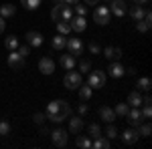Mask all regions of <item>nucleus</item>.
Returning a JSON list of instances; mask_svg holds the SVG:
<instances>
[{"label": "nucleus", "instance_id": "obj_1", "mask_svg": "<svg viewBox=\"0 0 152 149\" xmlns=\"http://www.w3.org/2000/svg\"><path fill=\"white\" fill-rule=\"evenodd\" d=\"M69 113H71V109L65 101H51L47 107L45 117H47L49 121H53V123H61V121H65L69 117Z\"/></svg>", "mask_w": 152, "mask_h": 149}, {"label": "nucleus", "instance_id": "obj_2", "mask_svg": "<svg viewBox=\"0 0 152 149\" xmlns=\"http://www.w3.org/2000/svg\"><path fill=\"white\" fill-rule=\"evenodd\" d=\"M87 85L91 89H99L105 85V73L104 71H89V79H87Z\"/></svg>", "mask_w": 152, "mask_h": 149}, {"label": "nucleus", "instance_id": "obj_3", "mask_svg": "<svg viewBox=\"0 0 152 149\" xmlns=\"http://www.w3.org/2000/svg\"><path fill=\"white\" fill-rule=\"evenodd\" d=\"M63 83H65V87H67V89H71V91H73V89H77V87H79V85L83 83V79H81V73H75V71L71 69L69 73L65 75Z\"/></svg>", "mask_w": 152, "mask_h": 149}, {"label": "nucleus", "instance_id": "obj_4", "mask_svg": "<svg viewBox=\"0 0 152 149\" xmlns=\"http://www.w3.org/2000/svg\"><path fill=\"white\" fill-rule=\"evenodd\" d=\"M110 18H112V12H110L107 6H97V8H95L94 20L97 24H107V22H110Z\"/></svg>", "mask_w": 152, "mask_h": 149}, {"label": "nucleus", "instance_id": "obj_5", "mask_svg": "<svg viewBox=\"0 0 152 149\" xmlns=\"http://www.w3.org/2000/svg\"><path fill=\"white\" fill-rule=\"evenodd\" d=\"M67 131L65 129H55L53 133H51V137H53V143L57 145V147H65L67 145Z\"/></svg>", "mask_w": 152, "mask_h": 149}, {"label": "nucleus", "instance_id": "obj_6", "mask_svg": "<svg viewBox=\"0 0 152 149\" xmlns=\"http://www.w3.org/2000/svg\"><path fill=\"white\" fill-rule=\"evenodd\" d=\"M8 65H10L14 71H20L24 67V57L18 55V50H10V55H8Z\"/></svg>", "mask_w": 152, "mask_h": 149}, {"label": "nucleus", "instance_id": "obj_7", "mask_svg": "<svg viewBox=\"0 0 152 149\" xmlns=\"http://www.w3.org/2000/svg\"><path fill=\"white\" fill-rule=\"evenodd\" d=\"M67 48H69V55H73V57H77V55H81L83 50V42L81 38H67Z\"/></svg>", "mask_w": 152, "mask_h": 149}, {"label": "nucleus", "instance_id": "obj_8", "mask_svg": "<svg viewBox=\"0 0 152 149\" xmlns=\"http://www.w3.org/2000/svg\"><path fill=\"white\" fill-rule=\"evenodd\" d=\"M39 71H41L43 75H51V73L55 71V60L51 57H43L39 60Z\"/></svg>", "mask_w": 152, "mask_h": 149}, {"label": "nucleus", "instance_id": "obj_9", "mask_svg": "<svg viewBox=\"0 0 152 149\" xmlns=\"http://www.w3.org/2000/svg\"><path fill=\"white\" fill-rule=\"evenodd\" d=\"M126 119L130 121V125L138 127L142 123V119H144V117H142V113H140V107H132V109L128 111V115H126Z\"/></svg>", "mask_w": 152, "mask_h": 149}, {"label": "nucleus", "instance_id": "obj_10", "mask_svg": "<svg viewBox=\"0 0 152 149\" xmlns=\"http://www.w3.org/2000/svg\"><path fill=\"white\" fill-rule=\"evenodd\" d=\"M26 45L41 46V45H43V35L37 32V30H28V32H26Z\"/></svg>", "mask_w": 152, "mask_h": 149}, {"label": "nucleus", "instance_id": "obj_11", "mask_svg": "<svg viewBox=\"0 0 152 149\" xmlns=\"http://www.w3.org/2000/svg\"><path fill=\"white\" fill-rule=\"evenodd\" d=\"M110 2H112V8H110L112 14H116V16H124L126 14V2L124 0H110Z\"/></svg>", "mask_w": 152, "mask_h": 149}, {"label": "nucleus", "instance_id": "obj_12", "mask_svg": "<svg viewBox=\"0 0 152 149\" xmlns=\"http://www.w3.org/2000/svg\"><path fill=\"white\" fill-rule=\"evenodd\" d=\"M138 137H140V135H138L136 129H126V131L122 133V141H124L126 145H134V143L138 141Z\"/></svg>", "mask_w": 152, "mask_h": 149}, {"label": "nucleus", "instance_id": "obj_13", "mask_svg": "<svg viewBox=\"0 0 152 149\" xmlns=\"http://www.w3.org/2000/svg\"><path fill=\"white\" fill-rule=\"evenodd\" d=\"M69 22H71V30H75V32H83L85 26H87L85 16H75V18H71Z\"/></svg>", "mask_w": 152, "mask_h": 149}, {"label": "nucleus", "instance_id": "obj_14", "mask_svg": "<svg viewBox=\"0 0 152 149\" xmlns=\"http://www.w3.org/2000/svg\"><path fill=\"white\" fill-rule=\"evenodd\" d=\"M124 65H120V63H112L110 67H107V75L110 77H114V79H120V77H124Z\"/></svg>", "mask_w": 152, "mask_h": 149}, {"label": "nucleus", "instance_id": "obj_15", "mask_svg": "<svg viewBox=\"0 0 152 149\" xmlns=\"http://www.w3.org/2000/svg\"><path fill=\"white\" fill-rule=\"evenodd\" d=\"M59 65H61V67H63L65 71H71V69H75V57L67 53V55H63V57L59 58Z\"/></svg>", "mask_w": 152, "mask_h": 149}, {"label": "nucleus", "instance_id": "obj_16", "mask_svg": "<svg viewBox=\"0 0 152 149\" xmlns=\"http://www.w3.org/2000/svg\"><path fill=\"white\" fill-rule=\"evenodd\" d=\"M99 117H102V119H104L105 123H112V121H114V119H116V113H114V109H112V107H102V109H99Z\"/></svg>", "mask_w": 152, "mask_h": 149}, {"label": "nucleus", "instance_id": "obj_17", "mask_svg": "<svg viewBox=\"0 0 152 149\" xmlns=\"http://www.w3.org/2000/svg\"><path fill=\"white\" fill-rule=\"evenodd\" d=\"M144 12H146V8L140 6V4H136V6L130 8V16H132L134 20H142V18H144Z\"/></svg>", "mask_w": 152, "mask_h": 149}, {"label": "nucleus", "instance_id": "obj_18", "mask_svg": "<svg viewBox=\"0 0 152 149\" xmlns=\"http://www.w3.org/2000/svg\"><path fill=\"white\" fill-rule=\"evenodd\" d=\"M104 55H105V58H110V60H118V58L122 57V50L116 48V46H107L104 50Z\"/></svg>", "mask_w": 152, "mask_h": 149}, {"label": "nucleus", "instance_id": "obj_19", "mask_svg": "<svg viewBox=\"0 0 152 149\" xmlns=\"http://www.w3.org/2000/svg\"><path fill=\"white\" fill-rule=\"evenodd\" d=\"M51 45H53L55 50H61V48H65V45H67V38H65V35H57L51 40Z\"/></svg>", "mask_w": 152, "mask_h": 149}, {"label": "nucleus", "instance_id": "obj_20", "mask_svg": "<svg viewBox=\"0 0 152 149\" xmlns=\"http://www.w3.org/2000/svg\"><path fill=\"white\" fill-rule=\"evenodd\" d=\"M77 89H79V97H81V101H87V99H91V91H94V89H91L89 85H83V83H81Z\"/></svg>", "mask_w": 152, "mask_h": 149}, {"label": "nucleus", "instance_id": "obj_21", "mask_svg": "<svg viewBox=\"0 0 152 149\" xmlns=\"http://www.w3.org/2000/svg\"><path fill=\"white\" fill-rule=\"evenodd\" d=\"M57 30H59V35H69L71 32V22L69 20H57Z\"/></svg>", "mask_w": 152, "mask_h": 149}, {"label": "nucleus", "instance_id": "obj_22", "mask_svg": "<svg viewBox=\"0 0 152 149\" xmlns=\"http://www.w3.org/2000/svg\"><path fill=\"white\" fill-rule=\"evenodd\" d=\"M128 105H130V107H140V105H142V97H140V93H138V91H134V93H130V95H128Z\"/></svg>", "mask_w": 152, "mask_h": 149}, {"label": "nucleus", "instance_id": "obj_23", "mask_svg": "<svg viewBox=\"0 0 152 149\" xmlns=\"http://www.w3.org/2000/svg\"><path fill=\"white\" fill-rule=\"evenodd\" d=\"M91 147H95V149H107V147H110V139L97 135V137H95V141L91 143Z\"/></svg>", "mask_w": 152, "mask_h": 149}, {"label": "nucleus", "instance_id": "obj_24", "mask_svg": "<svg viewBox=\"0 0 152 149\" xmlns=\"http://www.w3.org/2000/svg\"><path fill=\"white\" fill-rule=\"evenodd\" d=\"M81 127H83L81 117H73V119H71V123H69V131H71V133H79Z\"/></svg>", "mask_w": 152, "mask_h": 149}, {"label": "nucleus", "instance_id": "obj_25", "mask_svg": "<svg viewBox=\"0 0 152 149\" xmlns=\"http://www.w3.org/2000/svg\"><path fill=\"white\" fill-rule=\"evenodd\" d=\"M14 12H16V8H14L12 4H2V6H0V16H2V18H10Z\"/></svg>", "mask_w": 152, "mask_h": 149}, {"label": "nucleus", "instance_id": "obj_26", "mask_svg": "<svg viewBox=\"0 0 152 149\" xmlns=\"http://www.w3.org/2000/svg\"><path fill=\"white\" fill-rule=\"evenodd\" d=\"M73 18V8L69 4H61V20H71Z\"/></svg>", "mask_w": 152, "mask_h": 149}, {"label": "nucleus", "instance_id": "obj_27", "mask_svg": "<svg viewBox=\"0 0 152 149\" xmlns=\"http://www.w3.org/2000/svg\"><path fill=\"white\" fill-rule=\"evenodd\" d=\"M75 145L81 149H89L91 147V137H85V135H79L77 137V141H75Z\"/></svg>", "mask_w": 152, "mask_h": 149}, {"label": "nucleus", "instance_id": "obj_28", "mask_svg": "<svg viewBox=\"0 0 152 149\" xmlns=\"http://www.w3.org/2000/svg\"><path fill=\"white\" fill-rule=\"evenodd\" d=\"M130 111V105L128 103H118L116 105V109H114V113L118 115V117H126Z\"/></svg>", "mask_w": 152, "mask_h": 149}, {"label": "nucleus", "instance_id": "obj_29", "mask_svg": "<svg viewBox=\"0 0 152 149\" xmlns=\"http://www.w3.org/2000/svg\"><path fill=\"white\" fill-rule=\"evenodd\" d=\"M140 91H150V87H152V81L148 79V77H142V79H138V85H136Z\"/></svg>", "mask_w": 152, "mask_h": 149}, {"label": "nucleus", "instance_id": "obj_30", "mask_svg": "<svg viewBox=\"0 0 152 149\" xmlns=\"http://www.w3.org/2000/svg\"><path fill=\"white\" fill-rule=\"evenodd\" d=\"M4 46H6L8 50H16V48H18V38L10 35L8 38H6V40H4Z\"/></svg>", "mask_w": 152, "mask_h": 149}, {"label": "nucleus", "instance_id": "obj_31", "mask_svg": "<svg viewBox=\"0 0 152 149\" xmlns=\"http://www.w3.org/2000/svg\"><path fill=\"white\" fill-rule=\"evenodd\" d=\"M20 2H23V6L26 10H37L41 6V0H20Z\"/></svg>", "mask_w": 152, "mask_h": 149}, {"label": "nucleus", "instance_id": "obj_32", "mask_svg": "<svg viewBox=\"0 0 152 149\" xmlns=\"http://www.w3.org/2000/svg\"><path fill=\"white\" fill-rule=\"evenodd\" d=\"M87 131H89V137H91V139H95L97 135H102V131H99V125H97V123H89Z\"/></svg>", "mask_w": 152, "mask_h": 149}, {"label": "nucleus", "instance_id": "obj_33", "mask_svg": "<svg viewBox=\"0 0 152 149\" xmlns=\"http://www.w3.org/2000/svg\"><path fill=\"white\" fill-rule=\"evenodd\" d=\"M71 8L75 10L77 16H85V14H87V6H85V4H79V2H77V4H73Z\"/></svg>", "mask_w": 152, "mask_h": 149}, {"label": "nucleus", "instance_id": "obj_34", "mask_svg": "<svg viewBox=\"0 0 152 149\" xmlns=\"http://www.w3.org/2000/svg\"><path fill=\"white\" fill-rule=\"evenodd\" d=\"M150 123H144V125H138V135L142 137H150Z\"/></svg>", "mask_w": 152, "mask_h": 149}, {"label": "nucleus", "instance_id": "obj_35", "mask_svg": "<svg viewBox=\"0 0 152 149\" xmlns=\"http://www.w3.org/2000/svg\"><path fill=\"white\" fill-rule=\"evenodd\" d=\"M0 135H2V137L10 135V123H8V121H0Z\"/></svg>", "mask_w": 152, "mask_h": 149}, {"label": "nucleus", "instance_id": "obj_36", "mask_svg": "<svg viewBox=\"0 0 152 149\" xmlns=\"http://www.w3.org/2000/svg\"><path fill=\"white\" fill-rule=\"evenodd\" d=\"M136 22H138L136 28H138L140 32H148V28H150V20H144V18H142V20H136Z\"/></svg>", "mask_w": 152, "mask_h": 149}, {"label": "nucleus", "instance_id": "obj_37", "mask_svg": "<svg viewBox=\"0 0 152 149\" xmlns=\"http://www.w3.org/2000/svg\"><path fill=\"white\" fill-rule=\"evenodd\" d=\"M51 18L57 22V20H61V4H57V6H53V10H51Z\"/></svg>", "mask_w": 152, "mask_h": 149}, {"label": "nucleus", "instance_id": "obj_38", "mask_svg": "<svg viewBox=\"0 0 152 149\" xmlns=\"http://www.w3.org/2000/svg\"><path fill=\"white\" fill-rule=\"evenodd\" d=\"M142 105H144V109H142V117H144V119H150V115H152L150 103H142Z\"/></svg>", "mask_w": 152, "mask_h": 149}, {"label": "nucleus", "instance_id": "obj_39", "mask_svg": "<svg viewBox=\"0 0 152 149\" xmlns=\"http://www.w3.org/2000/svg\"><path fill=\"white\" fill-rule=\"evenodd\" d=\"M105 135H107V139H114V137H118V129L114 125H110L107 127V131H105Z\"/></svg>", "mask_w": 152, "mask_h": 149}, {"label": "nucleus", "instance_id": "obj_40", "mask_svg": "<svg viewBox=\"0 0 152 149\" xmlns=\"http://www.w3.org/2000/svg\"><path fill=\"white\" fill-rule=\"evenodd\" d=\"M89 69H91V63H89V60H81V63H79V71H81V73H89Z\"/></svg>", "mask_w": 152, "mask_h": 149}, {"label": "nucleus", "instance_id": "obj_41", "mask_svg": "<svg viewBox=\"0 0 152 149\" xmlns=\"http://www.w3.org/2000/svg\"><path fill=\"white\" fill-rule=\"evenodd\" d=\"M18 55H20V57H28V55H31V48H28V45H24V46H18Z\"/></svg>", "mask_w": 152, "mask_h": 149}, {"label": "nucleus", "instance_id": "obj_42", "mask_svg": "<svg viewBox=\"0 0 152 149\" xmlns=\"http://www.w3.org/2000/svg\"><path fill=\"white\" fill-rule=\"evenodd\" d=\"M45 119H47V117H45L43 113H35V115H33V121H35L37 125H43V121H45Z\"/></svg>", "mask_w": 152, "mask_h": 149}, {"label": "nucleus", "instance_id": "obj_43", "mask_svg": "<svg viewBox=\"0 0 152 149\" xmlns=\"http://www.w3.org/2000/svg\"><path fill=\"white\" fill-rule=\"evenodd\" d=\"M89 53L97 55V53H99V45H95V42H89Z\"/></svg>", "mask_w": 152, "mask_h": 149}, {"label": "nucleus", "instance_id": "obj_44", "mask_svg": "<svg viewBox=\"0 0 152 149\" xmlns=\"http://www.w3.org/2000/svg\"><path fill=\"white\" fill-rule=\"evenodd\" d=\"M85 113H87V105L81 103V105H79V115H85Z\"/></svg>", "mask_w": 152, "mask_h": 149}, {"label": "nucleus", "instance_id": "obj_45", "mask_svg": "<svg viewBox=\"0 0 152 149\" xmlns=\"http://www.w3.org/2000/svg\"><path fill=\"white\" fill-rule=\"evenodd\" d=\"M4 28H6V22H4V18H2V16H0V35H2V32H4Z\"/></svg>", "mask_w": 152, "mask_h": 149}, {"label": "nucleus", "instance_id": "obj_46", "mask_svg": "<svg viewBox=\"0 0 152 149\" xmlns=\"http://www.w3.org/2000/svg\"><path fill=\"white\" fill-rule=\"evenodd\" d=\"M97 2H99V0H85L87 6H97Z\"/></svg>", "mask_w": 152, "mask_h": 149}, {"label": "nucleus", "instance_id": "obj_47", "mask_svg": "<svg viewBox=\"0 0 152 149\" xmlns=\"http://www.w3.org/2000/svg\"><path fill=\"white\" fill-rule=\"evenodd\" d=\"M41 135H49V129H47V127H41Z\"/></svg>", "mask_w": 152, "mask_h": 149}, {"label": "nucleus", "instance_id": "obj_48", "mask_svg": "<svg viewBox=\"0 0 152 149\" xmlns=\"http://www.w3.org/2000/svg\"><path fill=\"white\" fill-rule=\"evenodd\" d=\"M79 0H65V4H69V6H73V4H77Z\"/></svg>", "mask_w": 152, "mask_h": 149}, {"label": "nucleus", "instance_id": "obj_49", "mask_svg": "<svg viewBox=\"0 0 152 149\" xmlns=\"http://www.w3.org/2000/svg\"><path fill=\"white\" fill-rule=\"evenodd\" d=\"M134 2H136V4H140V6H144V4H146L148 0H134Z\"/></svg>", "mask_w": 152, "mask_h": 149}, {"label": "nucleus", "instance_id": "obj_50", "mask_svg": "<svg viewBox=\"0 0 152 149\" xmlns=\"http://www.w3.org/2000/svg\"><path fill=\"white\" fill-rule=\"evenodd\" d=\"M107 2H110V0H107Z\"/></svg>", "mask_w": 152, "mask_h": 149}]
</instances>
